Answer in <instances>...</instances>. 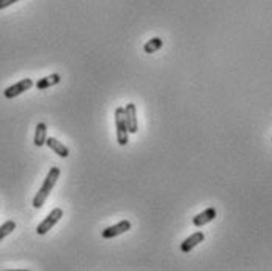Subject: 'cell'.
Listing matches in <instances>:
<instances>
[{
  "label": "cell",
  "instance_id": "30bf717a",
  "mask_svg": "<svg viewBox=\"0 0 272 271\" xmlns=\"http://www.w3.org/2000/svg\"><path fill=\"white\" fill-rule=\"evenodd\" d=\"M60 81H61V76L57 74V73H54L51 76H46V77H41V79H38L36 84H35V87L38 90H46V89L54 87V85H57Z\"/></svg>",
  "mask_w": 272,
  "mask_h": 271
},
{
  "label": "cell",
  "instance_id": "6da1fadb",
  "mask_svg": "<svg viewBox=\"0 0 272 271\" xmlns=\"http://www.w3.org/2000/svg\"><path fill=\"white\" fill-rule=\"evenodd\" d=\"M58 177H60V167H51V170L48 172V175H46V178H44L43 186L40 188V191H38L36 194H35V197H33L32 205H33L35 208H41V207L44 205L46 199L49 197L51 191H52L54 186L57 184Z\"/></svg>",
  "mask_w": 272,
  "mask_h": 271
},
{
  "label": "cell",
  "instance_id": "3957f363",
  "mask_svg": "<svg viewBox=\"0 0 272 271\" xmlns=\"http://www.w3.org/2000/svg\"><path fill=\"white\" fill-rule=\"evenodd\" d=\"M61 216H63V210H61V208H54V210L48 216H46V218L40 224H38L36 234L38 235H46L61 219Z\"/></svg>",
  "mask_w": 272,
  "mask_h": 271
},
{
  "label": "cell",
  "instance_id": "277c9868",
  "mask_svg": "<svg viewBox=\"0 0 272 271\" xmlns=\"http://www.w3.org/2000/svg\"><path fill=\"white\" fill-rule=\"evenodd\" d=\"M32 87H33V81H32V79H28V77H27V79H21L19 82L13 84L11 87L5 89L3 96H5V98H8V99H13V98L19 96L21 93H24V91L30 90Z\"/></svg>",
  "mask_w": 272,
  "mask_h": 271
},
{
  "label": "cell",
  "instance_id": "8fae6325",
  "mask_svg": "<svg viewBox=\"0 0 272 271\" xmlns=\"http://www.w3.org/2000/svg\"><path fill=\"white\" fill-rule=\"evenodd\" d=\"M46 139H48V126H46V123L40 121L36 125V129H35L33 144L36 147H43V145H46Z\"/></svg>",
  "mask_w": 272,
  "mask_h": 271
},
{
  "label": "cell",
  "instance_id": "5b68a950",
  "mask_svg": "<svg viewBox=\"0 0 272 271\" xmlns=\"http://www.w3.org/2000/svg\"><path fill=\"white\" fill-rule=\"evenodd\" d=\"M131 227H132L131 221L124 219V221H121L118 224H115V226L106 227L101 235H103V238H106V240H110V238H115V237H120L123 234H126L128 230H131Z\"/></svg>",
  "mask_w": 272,
  "mask_h": 271
},
{
  "label": "cell",
  "instance_id": "7c38bea8",
  "mask_svg": "<svg viewBox=\"0 0 272 271\" xmlns=\"http://www.w3.org/2000/svg\"><path fill=\"white\" fill-rule=\"evenodd\" d=\"M162 44H164V41H162L159 36H154V38H151L150 41H146V44L143 46V51L146 54H154L162 48Z\"/></svg>",
  "mask_w": 272,
  "mask_h": 271
},
{
  "label": "cell",
  "instance_id": "ba28073f",
  "mask_svg": "<svg viewBox=\"0 0 272 271\" xmlns=\"http://www.w3.org/2000/svg\"><path fill=\"white\" fill-rule=\"evenodd\" d=\"M205 240V234L203 232H200V230H197L195 234H192L190 237H188L184 240V241L181 243V251L184 252V254H188V252H190L193 247L195 246H198L201 241Z\"/></svg>",
  "mask_w": 272,
  "mask_h": 271
},
{
  "label": "cell",
  "instance_id": "9c48e42d",
  "mask_svg": "<svg viewBox=\"0 0 272 271\" xmlns=\"http://www.w3.org/2000/svg\"><path fill=\"white\" fill-rule=\"evenodd\" d=\"M46 145H48L54 153H57L60 158H68L69 156V149L66 145L61 144L60 141H57L55 137H48V139H46Z\"/></svg>",
  "mask_w": 272,
  "mask_h": 271
},
{
  "label": "cell",
  "instance_id": "5bb4252c",
  "mask_svg": "<svg viewBox=\"0 0 272 271\" xmlns=\"http://www.w3.org/2000/svg\"><path fill=\"white\" fill-rule=\"evenodd\" d=\"M16 2H19V0H0V10H3V8H8L10 5L16 3Z\"/></svg>",
  "mask_w": 272,
  "mask_h": 271
},
{
  "label": "cell",
  "instance_id": "8992f818",
  "mask_svg": "<svg viewBox=\"0 0 272 271\" xmlns=\"http://www.w3.org/2000/svg\"><path fill=\"white\" fill-rule=\"evenodd\" d=\"M124 119H126V125L129 129V134H136L138 131V123H137V107L134 103H129L124 106Z\"/></svg>",
  "mask_w": 272,
  "mask_h": 271
},
{
  "label": "cell",
  "instance_id": "7a4b0ae2",
  "mask_svg": "<svg viewBox=\"0 0 272 271\" xmlns=\"http://www.w3.org/2000/svg\"><path fill=\"white\" fill-rule=\"evenodd\" d=\"M115 126H116V142L124 147L129 142V129L124 119V107H116L115 109Z\"/></svg>",
  "mask_w": 272,
  "mask_h": 271
},
{
  "label": "cell",
  "instance_id": "52a82bcc",
  "mask_svg": "<svg viewBox=\"0 0 272 271\" xmlns=\"http://www.w3.org/2000/svg\"><path fill=\"white\" fill-rule=\"evenodd\" d=\"M216 216H217L216 208L209 207V208H206L205 211L198 213L195 218L192 219V222H193V226H195V227H203V226H206V224L211 222V221H214Z\"/></svg>",
  "mask_w": 272,
  "mask_h": 271
},
{
  "label": "cell",
  "instance_id": "4fadbf2b",
  "mask_svg": "<svg viewBox=\"0 0 272 271\" xmlns=\"http://www.w3.org/2000/svg\"><path fill=\"white\" fill-rule=\"evenodd\" d=\"M14 229H16V222L14 221H6L5 224H2V226H0V241L8 237Z\"/></svg>",
  "mask_w": 272,
  "mask_h": 271
}]
</instances>
